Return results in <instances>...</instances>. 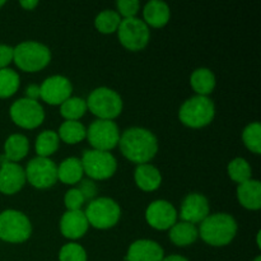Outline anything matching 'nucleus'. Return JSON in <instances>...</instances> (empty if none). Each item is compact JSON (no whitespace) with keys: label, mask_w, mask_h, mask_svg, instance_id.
I'll return each instance as SVG.
<instances>
[{"label":"nucleus","mask_w":261,"mask_h":261,"mask_svg":"<svg viewBox=\"0 0 261 261\" xmlns=\"http://www.w3.org/2000/svg\"><path fill=\"white\" fill-rule=\"evenodd\" d=\"M119 147L122 155L132 162L143 165L155 157L158 152L157 137L144 127H129L120 134Z\"/></svg>","instance_id":"1"},{"label":"nucleus","mask_w":261,"mask_h":261,"mask_svg":"<svg viewBox=\"0 0 261 261\" xmlns=\"http://www.w3.org/2000/svg\"><path fill=\"white\" fill-rule=\"evenodd\" d=\"M237 222L228 213L209 214L198 228L199 236L211 246L221 247L231 244L237 234Z\"/></svg>","instance_id":"2"},{"label":"nucleus","mask_w":261,"mask_h":261,"mask_svg":"<svg viewBox=\"0 0 261 261\" xmlns=\"http://www.w3.org/2000/svg\"><path fill=\"white\" fill-rule=\"evenodd\" d=\"M13 61L23 71L35 73L42 70L51 61V51L37 41H24L14 47Z\"/></svg>","instance_id":"3"},{"label":"nucleus","mask_w":261,"mask_h":261,"mask_svg":"<svg viewBox=\"0 0 261 261\" xmlns=\"http://www.w3.org/2000/svg\"><path fill=\"white\" fill-rule=\"evenodd\" d=\"M216 116V106L209 97L194 96L186 99L178 110V117L184 125L199 129L211 124Z\"/></svg>","instance_id":"4"},{"label":"nucleus","mask_w":261,"mask_h":261,"mask_svg":"<svg viewBox=\"0 0 261 261\" xmlns=\"http://www.w3.org/2000/svg\"><path fill=\"white\" fill-rule=\"evenodd\" d=\"M87 109L99 120L116 119L122 111V99L116 91L107 87H99L89 93Z\"/></svg>","instance_id":"5"},{"label":"nucleus","mask_w":261,"mask_h":261,"mask_svg":"<svg viewBox=\"0 0 261 261\" xmlns=\"http://www.w3.org/2000/svg\"><path fill=\"white\" fill-rule=\"evenodd\" d=\"M32 234V224L24 213L7 209L0 213V240L9 244H22Z\"/></svg>","instance_id":"6"},{"label":"nucleus","mask_w":261,"mask_h":261,"mask_svg":"<svg viewBox=\"0 0 261 261\" xmlns=\"http://www.w3.org/2000/svg\"><path fill=\"white\" fill-rule=\"evenodd\" d=\"M84 214L89 226L97 229H109L117 224L121 209L114 199L102 196L89 201Z\"/></svg>","instance_id":"7"},{"label":"nucleus","mask_w":261,"mask_h":261,"mask_svg":"<svg viewBox=\"0 0 261 261\" xmlns=\"http://www.w3.org/2000/svg\"><path fill=\"white\" fill-rule=\"evenodd\" d=\"M83 171L92 180H107L117 170V161L112 153L103 150H84L82 155Z\"/></svg>","instance_id":"8"},{"label":"nucleus","mask_w":261,"mask_h":261,"mask_svg":"<svg viewBox=\"0 0 261 261\" xmlns=\"http://www.w3.org/2000/svg\"><path fill=\"white\" fill-rule=\"evenodd\" d=\"M117 36L125 48L130 51H140L149 42L150 31L140 18H124L117 30Z\"/></svg>","instance_id":"9"},{"label":"nucleus","mask_w":261,"mask_h":261,"mask_svg":"<svg viewBox=\"0 0 261 261\" xmlns=\"http://www.w3.org/2000/svg\"><path fill=\"white\" fill-rule=\"evenodd\" d=\"M9 114L13 122L23 129H36L45 120V110L42 105L25 97L13 102Z\"/></svg>","instance_id":"10"},{"label":"nucleus","mask_w":261,"mask_h":261,"mask_svg":"<svg viewBox=\"0 0 261 261\" xmlns=\"http://www.w3.org/2000/svg\"><path fill=\"white\" fill-rule=\"evenodd\" d=\"M86 138L93 149L110 152L119 144L120 130L112 120L97 119L89 125Z\"/></svg>","instance_id":"11"},{"label":"nucleus","mask_w":261,"mask_h":261,"mask_svg":"<svg viewBox=\"0 0 261 261\" xmlns=\"http://www.w3.org/2000/svg\"><path fill=\"white\" fill-rule=\"evenodd\" d=\"M25 180L36 189H48L58 181V166L50 158L36 157L24 170Z\"/></svg>","instance_id":"12"},{"label":"nucleus","mask_w":261,"mask_h":261,"mask_svg":"<svg viewBox=\"0 0 261 261\" xmlns=\"http://www.w3.org/2000/svg\"><path fill=\"white\" fill-rule=\"evenodd\" d=\"M73 86L64 75H51L40 86V98L48 105H61L70 98Z\"/></svg>","instance_id":"13"},{"label":"nucleus","mask_w":261,"mask_h":261,"mask_svg":"<svg viewBox=\"0 0 261 261\" xmlns=\"http://www.w3.org/2000/svg\"><path fill=\"white\" fill-rule=\"evenodd\" d=\"M145 221L153 228L166 231L177 222V211L170 201L154 200L145 211Z\"/></svg>","instance_id":"14"},{"label":"nucleus","mask_w":261,"mask_h":261,"mask_svg":"<svg viewBox=\"0 0 261 261\" xmlns=\"http://www.w3.org/2000/svg\"><path fill=\"white\" fill-rule=\"evenodd\" d=\"M209 216V201L199 193H191L182 200L180 218L182 222L196 224L201 223Z\"/></svg>","instance_id":"15"},{"label":"nucleus","mask_w":261,"mask_h":261,"mask_svg":"<svg viewBox=\"0 0 261 261\" xmlns=\"http://www.w3.org/2000/svg\"><path fill=\"white\" fill-rule=\"evenodd\" d=\"M25 173L20 165L5 162L0 165V193L5 195L17 194L25 184Z\"/></svg>","instance_id":"16"},{"label":"nucleus","mask_w":261,"mask_h":261,"mask_svg":"<svg viewBox=\"0 0 261 261\" xmlns=\"http://www.w3.org/2000/svg\"><path fill=\"white\" fill-rule=\"evenodd\" d=\"M165 251L162 246L152 240H137L130 245L126 261H162Z\"/></svg>","instance_id":"17"},{"label":"nucleus","mask_w":261,"mask_h":261,"mask_svg":"<svg viewBox=\"0 0 261 261\" xmlns=\"http://www.w3.org/2000/svg\"><path fill=\"white\" fill-rule=\"evenodd\" d=\"M88 221L82 209L81 211H66L60 219V232L66 239H82L88 231Z\"/></svg>","instance_id":"18"},{"label":"nucleus","mask_w":261,"mask_h":261,"mask_svg":"<svg viewBox=\"0 0 261 261\" xmlns=\"http://www.w3.org/2000/svg\"><path fill=\"white\" fill-rule=\"evenodd\" d=\"M143 17H144V23L148 27L161 28L166 25L170 20L171 10L167 3L162 0H150L145 4L143 9Z\"/></svg>","instance_id":"19"},{"label":"nucleus","mask_w":261,"mask_h":261,"mask_svg":"<svg viewBox=\"0 0 261 261\" xmlns=\"http://www.w3.org/2000/svg\"><path fill=\"white\" fill-rule=\"evenodd\" d=\"M135 184L143 191H154L157 190L162 182V175L155 166L150 163H143L138 165L134 172Z\"/></svg>","instance_id":"20"},{"label":"nucleus","mask_w":261,"mask_h":261,"mask_svg":"<svg viewBox=\"0 0 261 261\" xmlns=\"http://www.w3.org/2000/svg\"><path fill=\"white\" fill-rule=\"evenodd\" d=\"M237 199L242 206L250 211L261 208V184L257 180L245 181L237 188Z\"/></svg>","instance_id":"21"},{"label":"nucleus","mask_w":261,"mask_h":261,"mask_svg":"<svg viewBox=\"0 0 261 261\" xmlns=\"http://www.w3.org/2000/svg\"><path fill=\"white\" fill-rule=\"evenodd\" d=\"M170 240L173 245L178 247L190 246L198 240L199 232L195 224L188 223V222H176L170 228Z\"/></svg>","instance_id":"22"},{"label":"nucleus","mask_w":261,"mask_h":261,"mask_svg":"<svg viewBox=\"0 0 261 261\" xmlns=\"http://www.w3.org/2000/svg\"><path fill=\"white\" fill-rule=\"evenodd\" d=\"M30 150V142L27 137L22 134H12L4 143V157L8 162H19Z\"/></svg>","instance_id":"23"},{"label":"nucleus","mask_w":261,"mask_h":261,"mask_svg":"<svg viewBox=\"0 0 261 261\" xmlns=\"http://www.w3.org/2000/svg\"><path fill=\"white\" fill-rule=\"evenodd\" d=\"M84 175L83 166L79 158H65L58 167V180L66 185H75Z\"/></svg>","instance_id":"24"},{"label":"nucleus","mask_w":261,"mask_h":261,"mask_svg":"<svg viewBox=\"0 0 261 261\" xmlns=\"http://www.w3.org/2000/svg\"><path fill=\"white\" fill-rule=\"evenodd\" d=\"M216 75L208 68H198L190 76V84L196 96L208 97L216 88Z\"/></svg>","instance_id":"25"},{"label":"nucleus","mask_w":261,"mask_h":261,"mask_svg":"<svg viewBox=\"0 0 261 261\" xmlns=\"http://www.w3.org/2000/svg\"><path fill=\"white\" fill-rule=\"evenodd\" d=\"M60 139H59L58 133L54 130H43L36 138L35 149L37 153V157L50 158L56 150L59 149Z\"/></svg>","instance_id":"26"},{"label":"nucleus","mask_w":261,"mask_h":261,"mask_svg":"<svg viewBox=\"0 0 261 261\" xmlns=\"http://www.w3.org/2000/svg\"><path fill=\"white\" fill-rule=\"evenodd\" d=\"M58 135L59 139L65 142L66 144H76L86 139L87 129L82 122L65 120L59 127Z\"/></svg>","instance_id":"27"},{"label":"nucleus","mask_w":261,"mask_h":261,"mask_svg":"<svg viewBox=\"0 0 261 261\" xmlns=\"http://www.w3.org/2000/svg\"><path fill=\"white\" fill-rule=\"evenodd\" d=\"M121 23V17L116 10L105 9L97 14L94 18V25L97 30L105 35H110L119 30V25Z\"/></svg>","instance_id":"28"},{"label":"nucleus","mask_w":261,"mask_h":261,"mask_svg":"<svg viewBox=\"0 0 261 261\" xmlns=\"http://www.w3.org/2000/svg\"><path fill=\"white\" fill-rule=\"evenodd\" d=\"M87 111V102L81 97H70L60 105V114L65 120L78 121Z\"/></svg>","instance_id":"29"},{"label":"nucleus","mask_w":261,"mask_h":261,"mask_svg":"<svg viewBox=\"0 0 261 261\" xmlns=\"http://www.w3.org/2000/svg\"><path fill=\"white\" fill-rule=\"evenodd\" d=\"M19 75L13 69H0V98H9L18 91Z\"/></svg>","instance_id":"30"},{"label":"nucleus","mask_w":261,"mask_h":261,"mask_svg":"<svg viewBox=\"0 0 261 261\" xmlns=\"http://www.w3.org/2000/svg\"><path fill=\"white\" fill-rule=\"evenodd\" d=\"M227 172H228V176L231 177L232 181L240 184L245 182V181L250 180L252 175L251 166L249 165L245 158H234L233 161L228 163V167H227Z\"/></svg>","instance_id":"31"},{"label":"nucleus","mask_w":261,"mask_h":261,"mask_svg":"<svg viewBox=\"0 0 261 261\" xmlns=\"http://www.w3.org/2000/svg\"><path fill=\"white\" fill-rule=\"evenodd\" d=\"M242 140L247 149L251 150L255 154L261 153V125L260 122L255 121L247 125L242 133Z\"/></svg>","instance_id":"32"},{"label":"nucleus","mask_w":261,"mask_h":261,"mask_svg":"<svg viewBox=\"0 0 261 261\" xmlns=\"http://www.w3.org/2000/svg\"><path fill=\"white\" fill-rule=\"evenodd\" d=\"M59 261H87V252L81 245L69 242L60 249Z\"/></svg>","instance_id":"33"},{"label":"nucleus","mask_w":261,"mask_h":261,"mask_svg":"<svg viewBox=\"0 0 261 261\" xmlns=\"http://www.w3.org/2000/svg\"><path fill=\"white\" fill-rule=\"evenodd\" d=\"M84 201L86 200H84L83 195L76 188L66 191L65 196H64V204H65L68 211H81Z\"/></svg>","instance_id":"34"},{"label":"nucleus","mask_w":261,"mask_h":261,"mask_svg":"<svg viewBox=\"0 0 261 261\" xmlns=\"http://www.w3.org/2000/svg\"><path fill=\"white\" fill-rule=\"evenodd\" d=\"M116 7L120 17L122 15L125 18H134L139 12L140 3L138 0H119L116 3Z\"/></svg>","instance_id":"35"},{"label":"nucleus","mask_w":261,"mask_h":261,"mask_svg":"<svg viewBox=\"0 0 261 261\" xmlns=\"http://www.w3.org/2000/svg\"><path fill=\"white\" fill-rule=\"evenodd\" d=\"M79 186L76 189H78L79 191L82 193V195H83L84 200H93L94 196H96L97 194V186L96 184L93 182L92 180H81L79 181Z\"/></svg>","instance_id":"36"},{"label":"nucleus","mask_w":261,"mask_h":261,"mask_svg":"<svg viewBox=\"0 0 261 261\" xmlns=\"http://www.w3.org/2000/svg\"><path fill=\"white\" fill-rule=\"evenodd\" d=\"M13 56H14V47L0 43V69L8 68V65L13 61Z\"/></svg>","instance_id":"37"},{"label":"nucleus","mask_w":261,"mask_h":261,"mask_svg":"<svg viewBox=\"0 0 261 261\" xmlns=\"http://www.w3.org/2000/svg\"><path fill=\"white\" fill-rule=\"evenodd\" d=\"M25 98L37 101L40 98V86H37V84H30L25 88Z\"/></svg>","instance_id":"38"},{"label":"nucleus","mask_w":261,"mask_h":261,"mask_svg":"<svg viewBox=\"0 0 261 261\" xmlns=\"http://www.w3.org/2000/svg\"><path fill=\"white\" fill-rule=\"evenodd\" d=\"M19 4L22 5L25 10H33L38 5V2L37 0H22Z\"/></svg>","instance_id":"39"},{"label":"nucleus","mask_w":261,"mask_h":261,"mask_svg":"<svg viewBox=\"0 0 261 261\" xmlns=\"http://www.w3.org/2000/svg\"><path fill=\"white\" fill-rule=\"evenodd\" d=\"M162 261H189L186 257L180 256V255H170L167 257H163Z\"/></svg>","instance_id":"40"},{"label":"nucleus","mask_w":261,"mask_h":261,"mask_svg":"<svg viewBox=\"0 0 261 261\" xmlns=\"http://www.w3.org/2000/svg\"><path fill=\"white\" fill-rule=\"evenodd\" d=\"M4 4H5V2H4V0H0V8H2L3 5H4Z\"/></svg>","instance_id":"41"},{"label":"nucleus","mask_w":261,"mask_h":261,"mask_svg":"<svg viewBox=\"0 0 261 261\" xmlns=\"http://www.w3.org/2000/svg\"><path fill=\"white\" fill-rule=\"evenodd\" d=\"M254 261H261V256H257V257H256V259H255Z\"/></svg>","instance_id":"42"}]
</instances>
